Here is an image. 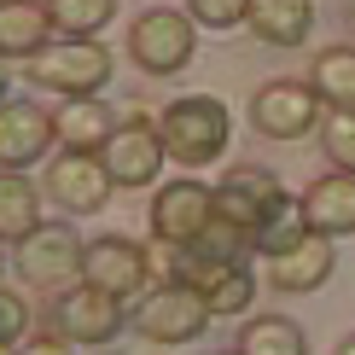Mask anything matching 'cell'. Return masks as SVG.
Returning <instances> with one entry per match:
<instances>
[{
  "label": "cell",
  "mask_w": 355,
  "mask_h": 355,
  "mask_svg": "<svg viewBox=\"0 0 355 355\" xmlns=\"http://www.w3.org/2000/svg\"><path fill=\"white\" fill-rule=\"evenodd\" d=\"M157 135H164V152L181 169H204V164H216V157L227 152L233 116H227V105H221L216 94H187V99H175L164 111Z\"/></svg>",
  "instance_id": "6da1fadb"
},
{
  "label": "cell",
  "mask_w": 355,
  "mask_h": 355,
  "mask_svg": "<svg viewBox=\"0 0 355 355\" xmlns=\"http://www.w3.org/2000/svg\"><path fill=\"white\" fill-rule=\"evenodd\" d=\"M24 76L35 87H47V94H64V99L99 94L111 82V47L99 35H58L24 64Z\"/></svg>",
  "instance_id": "7a4b0ae2"
},
{
  "label": "cell",
  "mask_w": 355,
  "mask_h": 355,
  "mask_svg": "<svg viewBox=\"0 0 355 355\" xmlns=\"http://www.w3.org/2000/svg\"><path fill=\"white\" fill-rule=\"evenodd\" d=\"M82 257H87V239H76L70 221H41L35 233H24L12 245V268L24 274V286L35 291H64L82 279Z\"/></svg>",
  "instance_id": "3957f363"
},
{
  "label": "cell",
  "mask_w": 355,
  "mask_h": 355,
  "mask_svg": "<svg viewBox=\"0 0 355 355\" xmlns=\"http://www.w3.org/2000/svg\"><path fill=\"white\" fill-rule=\"evenodd\" d=\"M47 327L64 338V344H76V349H105V344H116V332H123V297L99 291L94 279H76V286H64L53 297Z\"/></svg>",
  "instance_id": "277c9868"
},
{
  "label": "cell",
  "mask_w": 355,
  "mask_h": 355,
  "mask_svg": "<svg viewBox=\"0 0 355 355\" xmlns=\"http://www.w3.org/2000/svg\"><path fill=\"white\" fill-rule=\"evenodd\" d=\"M128 53H135V64L146 76H175L198 53V24H192V12H169V6L140 12L128 24Z\"/></svg>",
  "instance_id": "5b68a950"
},
{
  "label": "cell",
  "mask_w": 355,
  "mask_h": 355,
  "mask_svg": "<svg viewBox=\"0 0 355 355\" xmlns=\"http://www.w3.org/2000/svg\"><path fill=\"white\" fill-rule=\"evenodd\" d=\"M164 135H157V123L152 116H140V111H128L123 123L111 128V140L99 146V164H105V175L116 187H152L157 181V169H164Z\"/></svg>",
  "instance_id": "8992f818"
},
{
  "label": "cell",
  "mask_w": 355,
  "mask_h": 355,
  "mask_svg": "<svg viewBox=\"0 0 355 355\" xmlns=\"http://www.w3.org/2000/svg\"><path fill=\"white\" fill-rule=\"evenodd\" d=\"M210 320H216V315L204 309V297L187 286V279L157 286L152 297L135 309V327H140V338H152V344H192Z\"/></svg>",
  "instance_id": "52a82bcc"
},
{
  "label": "cell",
  "mask_w": 355,
  "mask_h": 355,
  "mask_svg": "<svg viewBox=\"0 0 355 355\" xmlns=\"http://www.w3.org/2000/svg\"><path fill=\"white\" fill-rule=\"evenodd\" d=\"M82 279H94L99 291H111V297H140L146 279H152V250L123 239V233H99L94 245H87L82 257Z\"/></svg>",
  "instance_id": "ba28073f"
},
{
  "label": "cell",
  "mask_w": 355,
  "mask_h": 355,
  "mask_svg": "<svg viewBox=\"0 0 355 355\" xmlns=\"http://www.w3.org/2000/svg\"><path fill=\"white\" fill-rule=\"evenodd\" d=\"M250 123L268 140H303L309 128H320V94L309 82H268L250 99Z\"/></svg>",
  "instance_id": "9c48e42d"
},
{
  "label": "cell",
  "mask_w": 355,
  "mask_h": 355,
  "mask_svg": "<svg viewBox=\"0 0 355 355\" xmlns=\"http://www.w3.org/2000/svg\"><path fill=\"white\" fill-rule=\"evenodd\" d=\"M210 216H216V187H204V181H169V187H157V198H152V239H164V245H192L204 227H210Z\"/></svg>",
  "instance_id": "30bf717a"
},
{
  "label": "cell",
  "mask_w": 355,
  "mask_h": 355,
  "mask_svg": "<svg viewBox=\"0 0 355 355\" xmlns=\"http://www.w3.org/2000/svg\"><path fill=\"white\" fill-rule=\"evenodd\" d=\"M111 175L105 164H99V152H58L53 164H47V198L53 204H64L70 216H87V210H99V204L111 198Z\"/></svg>",
  "instance_id": "8fae6325"
},
{
  "label": "cell",
  "mask_w": 355,
  "mask_h": 355,
  "mask_svg": "<svg viewBox=\"0 0 355 355\" xmlns=\"http://www.w3.org/2000/svg\"><path fill=\"white\" fill-rule=\"evenodd\" d=\"M53 146H58L53 111L24 105V99H6V105H0V169H29V164H41Z\"/></svg>",
  "instance_id": "7c38bea8"
},
{
  "label": "cell",
  "mask_w": 355,
  "mask_h": 355,
  "mask_svg": "<svg viewBox=\"0 0 355 355\" xmlns=\"http://www.w3.org/2000/svg\"><path fill=\"white\" fill-rule=\"evenodd\" d=\"M279 198H286V187H279V175L262 169V164H233L221 175V187H216V210L233 216L239 227H257Z\"/></svg>",
  "instance_id": "4fadbf2b"
},
{
  "label": "cell",
  "mask_w": 355,
  "mask_h": 355,
  "mask_svg": "<svg viewBox=\"0 0 355 355\" xmlns=\"http://www.w3.org/2000/svg\"><path fill=\"white\" fill-rule=\"evenodd\" d=\"M303 216H309V233H327V239L355 233V175L332 169V175H320V181H309Z\"/></svg>",
  "instance_id": "5bb4252c"
},
{
  "label": "cell",
  "mask_w": 355,
  "mask_h": 355,
  "mask_svg": "<svg viewBox=\"0 0 355 355\" xmlns=\"http://www.w3.org/2000/svg\"><path fill=\"white\" fill-rule=\"evenodd\" d=\"M123 123L116 105H105L99 94H82V99H64V105L53 111V135L64 152H99V146L111 140V128Z\"/></svg>",
  "instance_id": "9a60e30c"
},
{
  "label": "cell",
  "mask_w": 355,
  "mask_h": 355,
  "mask_svg": "<svg viewBox=\"0 0 355 355\" xmlns=\"http://www.w3.org/2000/svg\"><path fill=\"white\" fill-rule=\"evenodd\" d=\"M332 268H338L332 239H327V233H309L303 245L268 257V286H274V291H315V286H327Z\"/></svg>",
  "instance_id": "2e32d148"
},
{
  "label": "cell",
  "mask_w": 355,
  "mask_h": 355,
  "mask_svg": "<svg viewBox=\"0 0 355 355\" xmlns=\"http://www.w3.org/2000/svg\"><path fill=\"white\" fill-rule=\"evenodd\" d=\"M53 41L47 0H0V58H35Z\"/></svg>",
  "instance_id": "e0dca14e"
},
{
  "label": "cell",
  "mask_w": 355,
  "mask_h": 355,
  "mask_svg": "<svg viewBox=\"0 0 355 355\" xmlns=\"http://www.w3.org/2000/svg\"><path fill=\"white\" fill-rule=\"evenodd\" d=\"M245 29L268 47H303L315 29V0H250Z\"/></svg>",
  "instance_id": "ac0fdd59"
},
{
  "label": "cell",
  "mask_w": 355,
  "mask_h": 355,
  "mask_svg": "<svg viewBox=\"0 0 355 355\" xmlns=\"http://www.w3.org/2000/svg\"><path fill=\"white\" fill-rule=\"evenodd\" d=\"M41 227V192L24 169H0V239L18 245L24 233Z\"/></svg>",
  "instance_id": "d6986e66"
},
{
  "label": "cell",
  "mask_w": 355,
  "mask_h": 355,
  "mask_svg": "<svg viewBox=\"0 0 355 355\" xmlns=\"http://www.w3.org/2000/svg\"><path fill=\"white\" fill-rule=\"evenodd\" d=\"M309 239V216H303V198H279L268 216L250 227V245H257V257H279V250H291V245H303Z\"/></svg>",
  "instance_id": "ffe728a7"
},
{
  "label": "cell",
  "mask_w": 355,
  "mask_h": 355,
  "mask_svg": "<svg viewBox=\"0 0 355 355\" xmlns=\"http://www.w3.org/2000/svg\"><path fill=\"white\" fill-rule=\"evenodd\" d=\"M309 87L320 94V105L349 111L355 105V47H327L309 70Z\"/></svg>",
  "instance_id": "44dd1931"
},
{
  "label": "cell",
  "mask_w": 355,
  "mask_h": 355,
  "mask_svg": "<svg viewBox=\"0 0 355 355\" xmlns=\"http://www.w3.org/2000/svg\"><path fill=\"white\" fill-rule=\"evenodd\" d=\"M239 349L245 355H309V338H303L297 320H286V315H257L239 332Z\"/></svg>",
  "instance_id": "7402d4cb"
},
{
  "label": "cell",
  "mask_w": 355,
  "mask_h": 355,
  "mask_svg": "<svg viewBox=\"0 0 355 355\" xmlns=\"http://www.w3.org/2000/svg\"><path fill=\"white\" fill-rule=\"evenodd\" d=\"M187 250H198V257H210V262H250L257 257V245H250V227H239L233 216H210V227L198 233Z\"/></svg>",
  "instance_id": "603a6c76"
},
{
  "label": "cell",
  "mask_w": 355,
  "mask_h": 355,
  "mask_svg": "<svg viewBox=\"0 0 355 355\" xmlns=\"http://www.w3.org/2000/svg\"><path fill=\"white\" fill-rule=\"evenodd\" d=\"M58 35H99L116 18V0H47Z\"/></svg>",
  "instance_id": "cb8c5ba5"
},
{
  "label": "cell",
  "mask_w": 355,
  "mask_h": 355,
  "mask_svg": "<svg viewBox=\"0 0 355 355\" xmlns=\"http://www.w3.org/2000/svg\"><path fill=\"white\" fill-rule=\"evenodd\" d=\"M320 152L332 157V169H349V175H355V105H349V111H327Z\"/></svg>",
  "instance_id": "d4e9b609"
},
{
  "label": "cell",
  "mask_w": 355,
  "mask_h": 355,
  "mask_svg": "<svg viewBox=\"0 0 355 355\" xmlns=\"http://www.w3.org/2000/svg\"><path fill=\"white\" fill-rule=\"evenodd\" d=\"M187 12L198 29H233L250 18V0H187Z\"/></svg>",
  "instance_id": "484cf974"
},
{
  "label": "cell",
  "mask_w": 355,
  "mask_h": 355,
  "mask_svg": "<svg viewBox=\"0 0 355 355\" xmlns=\"http://www.w3.org/2000/svg\"><path fill=\"white\" fill-rule=\"evenodd\" d=\"M24 332H29V303L18 291H0V338L6 344H24Z\"/></svg>",
  "instance_id": "4316f807"
},
{
  "label": "cell",
  "mask_w": 355,
  "mask_h": 355,
  "mask_svg": "<svg viewBox=\"0 0 355 355\" xmlns=\"http://www.w3.org/2000/svg\"><path fill=\"white\" fill-rule=\"evenodd\" d=\"M76 344H64L58 332H41V338H29V344H18V355H70Z\"/></svg>",
  "instance_id": "83f0119b"
},
{
  "label": "cell",
  "mask_w": 355,
  "mask_h": 355,
  "mask_svg": "<svg viewBox=\"0 0 355 355\" xmlns=\"http://www.w3.org/2000/svg\"><path fill=\"white\" fill-rule=\"evenodd\" d=\"M338 355H355V332H349V338H344V344H338Z\"/></svg>",
  "instance_id": "f1b7e54d"
},
{
  "label": "cell",
  "mask_w": 355,
  "mask_h": 355,
  "mask_svg": "<svg viewBox=\"0 0 355 355\" xmlns=\"http://www.w3.org/2000/svg\"><path fill=\"white\" fill-rule=\"evenodd\" d=\"M0 355H18V344H6V338H0Z\"/></svg>",
  "instance_id": "f546056e"
},
{
  "label": "cell",
  "mask_w": 355,
  "mask_h": 355,
  "mask_svg": "<svg viewBox=\"0 0 355 355\" xmlns=\"http://www.w3.org/2000/svg\"><path fill=\"white\" fill-rule=\"evenodd\" d=\"M0 105H6V70H0Z\"/></svg>",
  "instance_id": "4dcf8cb0"
},
{
  "label": "cell",
  "mask_w": 355,
  "mask_h": 355,
  "mask_svg": "<svg viewBox=\"0 0 355 355\" xmlns=\"http://www.w3.org/2000/svg\"><path fill=\"white\" fill-rule=\"evenodd\" d=\"M221 355H245V349H221Z\"/></svg>",
  "instance_id": "1f68e13d"
},
{
  "label": "cell",
  "mask_w": 355,
  "mask_h": 355,
  "mask_svg": "<svg viewBox=\"0 0 355 355\" xmlns=\"http://www.w3.org/2000/svg\"><path fill=\"white\" fill-rule=\"evenodd\" d=\"M0 245H6V239H0Z\"/></svg>",
  "instance_id": "d6a6232c"
}]
</instances>
